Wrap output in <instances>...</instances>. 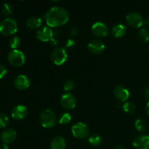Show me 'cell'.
Wrapping results in <instances>:
<instances>
[{
	"instance_id": "obj_33",
	"label": "cell",
	"mask_w": 149,
	"mask_h": 149,
	"mask_svg": "<svg viewBox=\"0 0 149 149\" xmlns=\"http://www.w3.org/2000/svg\"><path fill=\"white\" fill-rule=\"evenodd\" d=\"M144 97L147 99V100L149 101V88H146L145 90H144Z\"/></svg>"
},
{
	"instance_id": "obj_31",
	"label": "cell",
	"mask_w": 149,
	"mask_h": 149,
	"mask_svg": "<svg viewBox=\"0 0 149 149\" xmlns=\"http://www.w3.org/2000/svg\"><path fill=\"white\" fill-rule=\"evenodd\" d=\"M7 72V70L5 66H4L3 65L0 64V79L3 78L4 76L6 75Z\"/></svg>"
},
{
	"instance_id": "obj_24",
	"label": "cell",
	"mask_w": 149,
	"mask_h": 149,
	"mask_svg": "<svg viewBox=\"0 0 149 149\" xmlns=\"http://www.w3.org/2000/svg\"><path fill=\"white\" fill-rule=\"evenodd\" d=\"M20 45H21V39L17 36H13L9 41V45L13 49H17V48Z\"/></svg>"
},
{
	"instance_id": "obj_16",
	"label": "cell",
	"mask_w": 149,
	"mask_h": 149,
	"mask_svg": "<svg viewBox=\"0 0 149 149\" xmlns=\"http://www.w3.org/2000/svg\"><path fill=\"white\" fill-rule=\"evenodd\" d=\"M16 137H17L16 131L11 128H8V129H5L1 132L0 138L4 144L8 145V144L12 143L16 139Z\"/></svg>"
},
{
	"instance_id": "obj_34",
	"label": "cell",
	"mask_w": 149,
	"mask_h": 149,
	"mask_svg": "<svg viewBox=\"0 0 149 149\" xmlns=\"http://www.w3.org/2000/svg\"><path fill=\"white\" fill-rule=\"evenodd\" d=\"M145 111H146V114L148 115V116H149V101L146 103V105Z\"/></svg>"
},
{
	"instance_id": "obj_3",
	"label": "cell",
	"mask_w": 149,
	"mask_h": 149,
	"mask_svg": "<svg viewBox=\"0 0 149 149\" xmlns=\"http://www.w3.org/2000/svg\"><path fill=\"white\" fill-rule=\"evenodd\" d=\"M17 31V23L15 19L6 17L0 23V33L4 36H11Z\"/></svg>"
},
{
	"instance_id": "obj_38",
	"label": "cell",
	"mask_w": 149,
	"mask_h": 149,
	"mask_svg": "<svg viewBox=\"0 0 149 149\" xmlns=\"http://www.w3.org/2000/svg\"><path fill=\"white\" fill-rule=\"evenodd\" d=\"M0 17H1V15H0Z\"/></svg>"
},
{
	"instance_id": "obj_27",
	"label": "cell",
	"mask_w": 149,
	"mask_h": 149,
	"mask_svg": "<svg viewBox=\"0 0 149 149\" xmlns=\"http://www.w3.org/2000/svg\"><path fill=\"white\" fill-rule=\"evenodd\" d=\"M10 119L5 113H0V129L5 128L8 126Z\"/></svg>"
},
{
	"instance_id": "obj_39",
	"label": "cell",
	"mask_w": 149,
	"mask_h": 149,
	"mask_svg": "<svg viewBox=\"0 0 149 149\" xmlns=\"http://www.w3.org/2000/svg\"><path fill=\"white\" fill-rule=\"evenodd\" d=\"M148 49H149V48H148Z\"/></svg>"
},
{
	"instance_id": "obj_19",
	"label": "cell",
	"mask_w": 149,
	"mask_h": 149,
	"mask_svg": "<svg viewBox=\"0 0 149 149\" xmlns=\"http://www.w3.org/2000/svg\"><path fill=\"white\" fill-rule=\"evenodd\" d=\"M42 23V20L40 17L38 16H33V17H29L26 21V26L31 29H38L41 26Z\"/></svg>"
},
{
	"instance_id": "obj_1",
	"label": "cell",
	"mask_w": 149,
	"mask_h": 149,
	"mask_svg": "<svg viewBox=\"0 0 149 149\" xmlns=\"http://www.w3.org/2000/svg\"><path fill=\"white\" fill-rule=\"evenodd\" d=\"M45 20L49 27H60L69 20V14L63 7L55 6L49 8L45 13Z\"/></svg>"
},
{
	"instance_id": "obj_20",
	"label": "cell",
	"mask_w": 149,
	"mask_h": 149,
	"mask_svg": "<svg viewBox=\"0 0 149 149\" xmlns=\"http://www.w3.org/2000/svg\"><path fill=\"white\" fill-rule=\"evenodd\" d=\"M138 38L143 43H146L149 41V31L146 28H141L138 32Z\"/></svg>"
},
{
	"instance_id": "obj_22",
	"label": "cell",
	"mask_w": 149,
	"mask_h": 149,
	"mask_svg": "<svg viewBox=\"0 0 149 149\" xmlns=\"http://www.w3.org/2000/svg\"><path fill=\"white\" fill-rule=\"evenodd\" d=\"M122 109L128 114H133L136 111V106L131 102H125L122 106Z\"/></svg>"
},
{
	"instance_id": "obj_17",
	"label": "cell",
	"mask_w": 149,
	"mask_h": 149,
	"mask_svg": "<svg viewBox=\"0 0 149 149\" xmlns=\"http://www.w3.org/2000/svg\"><path fill=\"white\" fill-rule=\"evenodd\" d=\"M127 33V28L124 24L120 23H116L112 26L111 33L115 38L123 37Z\"/></svg>"
},
{
	"instance_id": "obj_18",
	"label": "cell",
	"mask_w": 149,
	"mask_h": 149,
	"mask_svg": "<svg viewBox=\"0 0 149 149\" xmlns=\"http://www.w3.org/2000/svg\"><path fill=\"white\" fill-rule=\"evenodd\" d=\"M65 146L66 143L65 138L60 135L55 137L50 143V149H65Z\"/></svg>"
},
{
	"instance_id": "obj_32",
	"label": "cell",
	"mask_w": 149,
	"mask_h": 149,
	"mask_svg": "<svg viewBox=\"0 0 149 149\" xmlns=\"http://www.w3.org/2000/svg\"><path fill=\"white\" fill-rule=\"evenodd\" d=\"M49 44H50L52 46H56V45H58V40L55 39V38L53 37L50 41H49Z\"/></svg>"
},
{
	"instance_id": "obj_35",
	"label": "cell",
	"mask_w": 149,
	"mask_h": 149,
	"mask_svg": "<svg viewBox=\"0 0 149 149\" xmlns=\"http://www.w3.org/2000/svg\"><path fill=\"white\" fill-rule=\"evenodd\" d=\"M143 25L146 26V27H149V17H148V18H146L145 20H144Z\"/></svg>"
},
{
	"instance_id": "obj_13",
	"label": "cell",
	"mask_w": 149,
	"mask_h": 149,
	"mask_svg": "<svg viewBox=\"0 0 149 149\" xmlns=\"http://www.w3.org/2000/svg\"><path fill=\"white\" fill-rule=\"evenodd\" d=\"M113 95L121 102H126L130 97V91L123 85H117L113 89Z\"/></svg>"
},
{
	"instance_id": "obj_9",
	"label": "cell",
	"mask_w": 149,
	"mask_h": 149,
	"mask_svg": "<svg viewBox=\"0 0 149 149\" xmlns=\"http://www.w3.org/2000/svg\"><path fill=\"white\" fill-rule=\"evenodd\" d=\"M91 30L93 34L99 38L106 37L109 34V27L104 23L100 21H97L93 23L91 27Z\"/></svg>"
},
{
	"instance_id": "obj_37",
	"label": "cell",
	"mask_w": 149,
	"mask_h": 149,
	"mask_svg": "<svg viewBox=\"0 0 149 149\" xmlns=\"http://www.w3.org/2000/svg\"><path fill=\"white\" fill-rule=\"evenodd\" d=\"M113 149H125L123 146H117L115 147Z\"/></svg>"
},
{
	"instance_id": "obj_11",
	"label": "cell",
	"mask_w": 149,
	"mask_h": 149,
	"mask_svg": "<svg viewBox=\"0 0 149 149\" xmlns=\"http://www.w3.org/2000/svg\"><path fill=\"white\" fill-rule=\"evenodd\" d=\"M13 84L16 89L19 90H24L30 87L31 81L29 77L23 74L17 75L13 81Z\"/></svg>"
},
{
	"instance_id": "obj_26",
	"label": "cell",
	"mask_w": 149,
	"mask_h": 149,
	"mask_svg": "<svg viewBox=\"0 0 149 149\" xmlns=\"http://www.w3.org/2000/svg\"><path fill=\"white\" fill-rule=\"evenodd\" d=\"M1 12L6 16H10L13 13V7L9 3H4L1 7Z\"/></svg>"
},
{
	"instance_id": "obj_30",
	"label": "cell",
	"mask_w": 149,
	"mask_h": 149,
	"mask_svg": "<svg viewBox=\"0 0 149 149\" xmlns=\"http://www.w3.org/2000/svg\"><path fill=\"white\" fill-rule=\"evenodd\" d=\"M79 33V30L75 26H71L68 28V33L71 36L74 37V36H77Z\"/></svg>"
},
{
	"instance_id": "obj_15",
	"label": "cell",
	"mask_w": 149,
	"mask_h": 149,
	"mask_svg": "<svg viewBox=\"0 0 149 149\" xmlns=\"http://www.w3.org/2000/svg\"><path fill=\"white\" fill-rule=\"evenodd\" d=\"M132 146L136 149H149V136L140 135L132 141Z\"/></svg>"
},
{
	"instance_id": "obj_14",
	"label": "cell",
	"mask_w": 149,
	"mask_h": 149,
	"mask_svg": "<svg viewBox=\"0 0 149 149\" xmlns=\"http://www.w3.org/2000/svg\"><path fill=\"white\" fill-rule=\"evenodd\" d=\"M28 114V109L23 105H17L15 106L11 112L12 118L15 120H22L25 119Z\"/></svg>"
},
{
	"instance_id": "obj_29",
	"label": "cell",
	"mask_w": 149,
	"mask_h": 149,
	"mask_svg": "<svg viewBox=\"0 0 149 149\" xmlns=\"http://www.w3.org/2000/svg\"><path fill=\"white\" fill-rule=\"evenodd\" d=\"M76 45H77V43H76V41L74 40V39H67L66 42H65V46H64V48H65V49H69V50H71V49H73L74 47H76Z\"/></svg>"
},
{
	"instance_id": "obj_36",
	"label": "cell",
	"mask_w": 149,
	"mask_h": 149,
	"mask_svg": "<svg viewBox=\"0 0 149 149\" xmlns=\"http://www.w3.org/2000/svg\"><path fill=\"white\" fill-rule=\"evenodd\" d=\"M0 149H9V147L7 144L3 143L1 145H0Z\"/></svg>"
},
{
	"instance_id": "obj_2",
	"label": "cell",
	"mask_w": 149,
	"mask_h": 149,
	"mask_svg": "<svg viewBox=\"0 0 149 149\" xmlns=\"http://www.w3.org/2000/svg\"><path fill=\"white\" fill-rule=\"evenodd\" d=\"M56 114L51 109H47L42 111L39 115V122L45 128H52L57 124Z\"/></svg>"
},
{
	"instance_id": "obj_7",
	"label": "cell",
	"mask_w": 149,
	"mask_h": 149,
	"mask_svg": "<svg viewBox=\"0 0 149 149\" xmlns=\"http://www.w3.org/2000/svg\"><path fill=\"white\" fill-rule=\"evenodd\" d=\"M126 21L130 27L139 29L143 25V18L140 13L137 12H130L126 15Z\"/></svg>"
},
{
	"instance_id": "obj_5",
	"label": "cell",
	"mask_w": 149,
	"mask_h": 149,
	"mask_svg": "<svg viewBox=\"0 0 149 149\" xmlns=\"http://www.w3.org/2000/svg\"><path fill=\"white\" fill-rule=\"evenodd\" d=\"M68 58L66 49L62 47H55L51 52L52 62L56 65H61L65 63Z\"/></svg>"
},
{
	"instance_id": "obj_28",
	"label": "cell",
	"mask_w": 149,
	"mask_h": 149,
	"mask_svg": "<svg viewBox=\"0 0 149 149\" xmlns=\"http://www.w3.org/2000/svg\"><path fill=\"white\" fill-rule=\"evenodd\" d=\"M74 87H75V81L72 79H68L63 84V90L67 93L73 90Z\"/></svg>"
},
{
	"instance_id": "obj_21",
	"label": "cell",
	"mask_w": 149,
	"mask_h": 149,
	"mask_svg": "<svg viewBox=\"0 0 149 149\" xmlns=\"http://www.w3.org/2000/svg\"><path fill=\"white\" fill-rule=\"evenodd\" d=\"M135 127L136 128V130L138 132H144L147 130L148 125H147L146 122L145 120L141 119H138L135 122Z\"/></svg>"
},
{
	"instance_id": "obj_6",
	"label": "cell",
	"mask_w": 149,
	"mask_h": 149,
	"mask_svg": "<svg viewBox=\"0 0 149 149\" xmlns=\"http://www.w3.org/2000/svg\"><path fill=\"white\" fill-rule=\"evenodd\" d=\"M71 133L77 139H84L90 135V130L83 122H77L71 127Z\"/></svg>"
},
{
	"instance_id": "obj_8",
	"label": "cell",
	"mask_w": 149,
	"mask_h": 149,
	"mask_svg": "<svg viewBox=\"0 0 149 149\" xmlns=\"http://www.w3.org/2000/svg\"><path fill=\"white\" fill-rule=\"evenodd\" d=\"M54 37V31L49 26H43L36 32V38L42 42H49Z\"/></svg>"
},
{
	"instance_id": "obj_10",
	"label": "cell",
	"mask_w": 149,
	"mask_h": 149,
	"mask_svg": "<svg viewBox=\"0 0 149 149\" xmlns=\"http://www.w3.org/2000/svg\"><path fill=\"white\" fill-rule=\"evenodd\" d=\"M61 104L66 110H72L76 107L77 100L72 93H65L61 97Z\"/></svg>"
},
{
	"instance_id": "obj_23",
	"label": "cell",
	"mask_w": 149,
	"mask_h": 149,
	"mask_svg": "<svg viewBox=\"0 0 149 149\" xmlns=\"http://www.w3.org/2000/svg\"><path fill=\"white\" fill-rule=\"evenodd\" d=\"M88 142L91 146H99L102 143V138L99 135H97V134H92V135H90V137H89Z\"/></svg>"
},
{
	"instance_id": "obj_12",
	"label": "cell",
	"mask_w": 149,
	"mask_h": 149,
	"mask_svg": "<svg viewBox=\"0 0 149 149\" xmlns=\"http://www.w3.org/2000/svg\"><path fill=\"white\" fill-rule=\"evenodd\" d=\"M87 48L90 52L95 55H99L103 52L106 48L104 42L99 39L91 40L87 45Z\"/></svg>"
},
{
	"instance_id": "obj_25",
	"label": "cell",
	"mask_w": 149,
	"mask_h": 149,
	"mask_svg": "<svg viewBox=\"0 0 149 149\" xmlns=\"http://www.w3.org/2000/svg\"><path fill=\"white\" fill-rule=\"evenodd\" d=\"M71 114H70L69 113L65 112V113H62V114L60 116L59 119H58V122H59V124H61V125H65L69 123V122H71Z\"/></svg>"
},
{
	"instance_id": "obj_4",
	"label": "cell",
	"mask_w": 149,
	"mask_h": 149,
	"mask_svg": "<svg viewBox=\"0 0 149 149\" xmlns=\"http://www.w3.org/2000/svg\"><path fill=\"white\" fill-rule=\"evenodd\" d=\"M7 60L13 66L20 67L24 65L26 56L24 53L19 49H12L7 55Z\"/></svg>"
}]
</instances>
